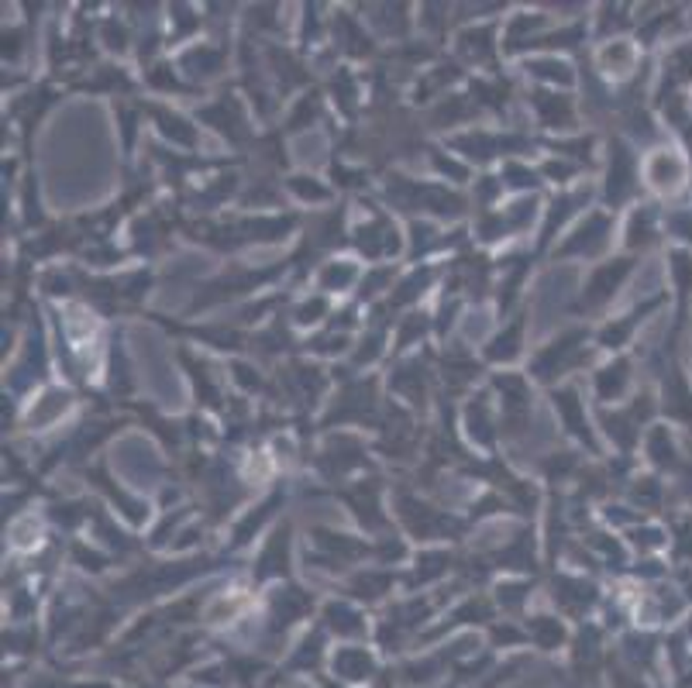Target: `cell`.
<instances>
[{"label": "cell", "instance_id": "7", "mask_svg": "<svg viewBox=\"0 0 692 688\" xmlns=\"http://www.w3.org/2000/svg\"><path fill=\"white\" fill-rule=\"evenodd\" d=\"M613 162H616V169H609V197L620 200L623 193H627V186H630V179H627V176H630V159L616 148Z\"/></svg>", "mask_w": 692, "mask_h": 688}, {"label": "cell", "instance_id": "16", "mask_svg": "<svg viewBox=\"0 0 692 688\" xmlns=\"http://www.w3.org/2000/svg\"><path fill=\"white\" fill-rule=\"evenodd\" d=\"M320 310H324V303H320V299H313V303H303V306H300V317H297V320H300V324H310V320H317V313H320Z\"/></svg>", "mask_w": 692, "mask_h": 688}, {"label": "cell", "instance_id": "12", "mask_svg": "<svg viewBox=\"0 0 692 688\" xmlns=\"http://www.w3.org/2000/svg\"><path fill=\"white\" fill-rule=\"evenodd\" d=\"M517 341H520V324H513V327L496 341L493 348H490V355H493V358H513V355H517Z\"/></svg>", "mask_w": 692, "mask_h": 688}, {"label": "cell", "instance_id": "8", "mask_svg": "<svg viewBox=\"0 0 692 688\" xmlns=\"http://www.w3.org/2000/svg\"><path fill=\"white\" fill-rule=\"evenodd\" d=\"M630 59H634V52H630L623 42H613V45L603 52V66H606L609 73H627V69H630Z\"/></svg>", "mask_w": 692, "mask_h": 688}, {"label": "cell", "instance_id": "2", "mask_svg": "<svg viewBox=\"0 0 692 688\" xmlns=\"http://www.w3.org/2000/svg\"><path fill=\"white\" fill-rule=\"evenodd\" d=\"M576 341H579V337L572 334V337H562V341H558L555 348L541 351V355H537V365H534V369H537V376H541V379L555 376V372H558V369L565 365V355H569V351L576 348Z\"/></svg>", "mask_w": 692, "mask_h": 688}, {"label": "cell", "instance_id": "3", "mask_svg": "<svg viewBox=\"0 0 692 688\" xmlns=\"http://www.w3.org/2000/svg\"><path fill=\"white\" fill-rule=\"evenodd\" d=\"M627 272V262H616V265H606V269H599L593 276V283H589V293L586 299L589 303H599V299H606V296L613 293V286L620 283V276Z\"/></svg>", "mask_w": 692, "mask_h": 688}, {"label": "cell", "instance_id": "4", "mask_svg": "<svg viewBox=\"0 0 692 688\" xmlns=\"http://www.w3.org/2000/svg\"><path fill=\"white\" fill-rule=\"evenodd\" d=\"M603 231H606V220H603V217H589L586 227L579 231V238H576L565 252H593L596 245H603Z\"/></svg>", "mask_w": 692, "mask_h": 688}, {"label": "cell", "instance_id": "15", "mask_svg": "<svg viewBox=\"0 0 692 688\" xmlns=\"http://www.w3.org/2000/svg\"><path fill=\"white\" fill-rule=\"evenodd\" d=\"M348 279H355V269H352V265H341V269L331 265V269L324 272V286H345Z\"/></svg>", "mask_w": 692, "mask_h": 688}, {"label": "cell", "instance_id": "10", "mask_svg": "<svg viewBox=\"0 0 692 688\" xmlns=\"http://www.w3.org/2000/svg\"><path fill=\"white\" fill-rule=\"evenodd\" d=\"M462 52L469 59H486L490 55V31H465L462 35Z\"/></svg>", "mask_w": 692, "mask_h": 688}, {"label": "cell", "instance_id": "1", "mask_svg": "<svg viewBox=\"0 0 692 688\" xmlns=\"http://www.w3.org/2000/svg\"><path fill=\"white\" fill-rule=\"evenodd\" d=\"M682 173H686V166H682V159L672 155V152H658V155L648 162V179H651L658 190H675L679 179H682Z\"/></svg>", "mask_w": 692, "mask_h": 688}, {"label": "cell", "instance_id": "6", "mask_svg": "<svg viewBox=\"0 0 692 688\" xmlns=\"http://www.w3.org/2000/svg\"><path fill=\"white\" fill-rule=\"evenodd\" d=\"M623 382H627V365H623V362L603 369V372H599V396H603V399H613V396L623 389Z\"/></svg>", "mask_w": 692, "mask_h": 688}, {"label": "cell", "instance_id": "11", "mask_svg": "<svg viewBox=\"0 0 692 688\" xmlns=\"http://www.w3.org/2000/svg\"><path fill=\"white\" fill-rule=\"evenodd\" d=\"M537 107H541V114H544V121H548L551 127H555L558 121H562V124L569 121V103H565V100H548L541 94V97H537Z\"/></svg>", "mask_w": 692, "mask_h": 688}, {"label": "cell", "instance_id": "13", "mask_svg": "<svg viewBox=\"0 0 692 688\" xmlns=\"http://www.w3.org/2000/svg\"><path fill=\"white\" fill-rule=\"evenodd\" d=\"M162 131L166 134H173L176 141H183V145H193V127H187L180 117H169V114H162Z\"/></svg>", "mask_w": 692, "mask_h": 688}, {"label": "cell", "instance_id": "5", "mask_svg": "<svg viewBox=\"0 0 692 688\" xmlns=\"http://www.w3.org/2000/svg\"><path fill=\"white\" fill-rule=\"evenodd\" d=\"M555 403H558L562 416L569 420V427H572L579 437H589V430H586V420H582V409H579V399H576V393H558V396H555Z\"/></svg>", "mask_w": 692, "mask_h": 688}, {"label": "cell", "instance_id": "9", "mask_svg": "<svg viewBox=\"0 0 692 688\" xmlns=\"http://www.w3.org/2000/svg\"><path fill=\"white\" fill-rule=\"evenodd\" d=\"M469 430H472V437L483 441V444L493 437V434H490V413H486V403H483V399L469 406Z\"/></svg>", "mask_w": 692, "mask_h": 688}, {"label": "cell", "instance_id": "14", "mask_svg": "<svg viewBox=\"0 0 692 688\" xmlns=\"http://www.w3.org/2000/svg\"><path fill=\"white\" fill-rule=\"evenodd\" d=\"M534 73H537V76H548V80H562V83H569V80H572L565 62H537V66H534Z\"/></svg>", "mask_w": 692, "mask_h": 688}]
</instances>
